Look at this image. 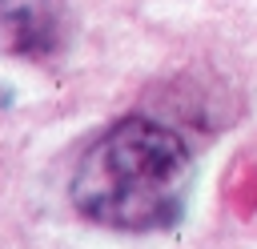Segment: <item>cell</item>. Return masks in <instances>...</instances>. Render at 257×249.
Instances as JSON below:
<instances>
[{
  "instance_id": "6da1fadb",
  "label": "cell",
  "mask_w": 257,
  "mask_h": 249,
  "mask_svg": "<svg viewBox=\"0 0 257 249\" xmlns=\"http://www.w3.org/2000/svg\"><path fill=\"white\" fill-rule=\"evenodd\" d=\"M189 145L145 116L108 125L72 173V205L96 225L149 233L169 229L189 197Z\"/></svg>"
},
{
  "instance_id": "7a4b0ae2",
  "label": "cell",
  "mask_w": 257,
  "mask_h": 249,
  "mask_svg": "<svg viewBox=\"0 0 257 249\" xmlns=\"http://www.w3.org/2000/svg\"><path fill=\"white\" fill-rule=\"evenodd\" d=\"M0 28L12 36L16 52L44 56L56 48V16L44 0H0Z\"/></svg>"
}]
</instances>
